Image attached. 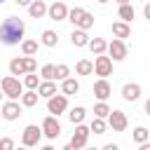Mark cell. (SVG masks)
Instances as JSON below:
<instances>
[{"mask_svg":"<svg viewBox=\"0 0 150 150\" xmlns=\"http://www.w3.org/2000/svg\"><path fill=\"white\" fill-rule=\"evenodd\" d=\"M23 35H26V23L19 16H7L0 23V42L2 45H7V47L19 45V42H23Z\"/></svg>","mask_w":150,"mask_h":150,"instance_id":"6da1fadb","label":"cell"},{"mask_svg":"<svg viewBox=\"0 0 150 150\" xmlns=\"http://www.w3.org/2000/svg\"><path fill=\"white\" fill-rule=\"evenodd\" d=\"M0 89H2V94L9 98V101H19L21 96H23V82L19 80V77H14V75H5L2 80H0Z\"/></svg>","mask_w":150,"mask_h":150,"instance_id":"7a4b0ae2","label":"cell"},{"mask_svg":"<svg viewBox=\"0 0 150 150\" xmlns=\"http://www.w3.org/2000/svg\"><path fill=\"white\" fill-rule=\"evenodd\" d=\"M38 70V61L33 56H14L9 61V75H28V73H35Z\"/></svg>","mask_w":150,"mask_h":150,"instance_id":"3957f363","label":"cell"},{"mask_svg":"<svg viewBox=\"0 0 150 150\" xmlns=\"http://www.w3.org/2000/svg\"><path fill=\"white\" fill-rule=\"evenodd\" d=\"M40 138H42V127H38V124L23 127V134H21V145L23 148H35L40 143Z\"/></svg>","mask_w":150,"mask_h":150,"instance_id":"277c9868","label":"cell"},{"mask_svg":"<svg viewBox=\"0 0 150 150\" xmlns=\"http://www.w3.org/2000/svg\"><path fill=\"white\" fill-rule=\"evenodd\" d=\"M66 110H68V96H66V94H56V96L47 98V112H49V115L59 117V115L66 112Z\"/></svg>","mask_w":150,"mask_h":150,"instance_id":"5b68a950","label":"cell"},{"mask_svg":"<svg viewBox=\"0 0 150 150\" xmlns=\"http://www.w3.org/2000/svg\"><path fill=\"white\" fill-rule=\"evenodd\" d=\"M94 73H96L101 80H105L108 75H112V59L105 56V54L96 56V59H94Z\"/></svg>","mask_w":150,"mask_h":150,"instance_id":"8992f818","label":"cell"},{"mask_svg":"<svg viewBox=\"0 0 150 150\" xmlns=\"http://www.w3.org/2000/svg\"><path fill=\"white\" fill-rule=\"evenodd\" d=\"M108 54H110V59H112V61H124V59H127V54H129L127 42L115 38L112 42H108Z\"/></svg>","mask_w":150,"mask_h":150,"instance_id":"52a82bcc","label":"cell"},{"mask_svg":"<svg viewBox=\"0 0 150 150\" xmlns=\"http://www.w3.org/2000/svg\"><path fill=\"white\" fill-rule=\"evenodd\" d=\"M40 127H42V134H45L47 138H59V136H61V124H59V120H56L54 115H47Z\"/></svg>","mask_w":150,"mask_h":150,"instance_id":"ba28073f","label":"cell"},{"mask_svg":"<svg viewBox=\"0 0 150 150\" xmlns=\"http://www.w3.org/2000/svg\"><path fill=\"white\" fill-rule=\"evenodd\" d=\"M89 134H91V129H89V127H84V124H75V131H73V138H70V143H73L77 150H84Z\"/></svg>","mask_w":150,"mask_h":150,"instance_id":"9c48e42d","label":"cell"},{"mask_svg":"<svg viewBox=\"0 0 150 150\" xmlns=\"http://www.w3.org/2000/svg\"><path fill=\"white\" fill-rule=\"evenodd\" d=\"M68 7H66V2H52L49 5V9H47V16L52 19V21H68Z\"/></svg>","mask_w":150,"mask_h":150,"instance_id":"30bf717a","label":"cell"},{"mask_svg":"<svg viewBox=\"0 0 150 150\" xmlns=\"http://www.w3.org/2000/svg\"><path fill=\"white\" fill-rule=\"evenodd\" d=\"M108 127H110L112 131H124V129L129 127V120H127V115H124L122 110H112V112L108 115Z\"/></svg>","mask_w":150,"mask_h":150,"instance_id":"8fae6325","label":"cell"},{"mask_svg":"<svg viewBox=\"0 0 150 150\" xmlns=\"http://www.w3.org/2000/svg\"><path fill=\"white\" fill-rule=\"evenodd\" d=\"M2 117L7 122H14L21 117V103L19 101H5L2 103Z\"/></svg>","mask_w":150,"mask_h":150,"instance_id":"7c38bea8","label":"cell"},{"mask_svg":"<svg viewBox=\"0 0 150 150\" xmlns=\"http://www.w3.org/2000/svg\"><path fill=\"white\" fill-rule=\"evenodd\" d=\"M110 94H112V87H110L108 80H96V82H94V96H96L98 101H108Z\"/></svg>","mask_w":150,"mask_h":150,"instance_id":"4fadbf2b","label":"cell"},{"mask_svg":"<svg viewBox=\"0 0 150 150\" xmlns=\"http://www.w3.org/2000/svg\"><path fill=\"white\" fill-rule=\"evenodd\" d=\"M47 9H49V5L45 0H33L28 7V14H30V19H42V16H47Z\"/></svg>","mask_w":150,"mask_h":150,"instance_id":"5bb4252c","label":"cell"},{"mask_svg":"<svg viewBox=\"0 0 150 150\" xmlns=\"http://www.w3.org/2000/svg\"><path fill=\"white\" fill-rule=\"evenodd\" d=\"M122 98H124V101H138V98H141V84L127 82V84L122 87Z\"/></svg>","mask_w":150,"mask_h":150,"instance_id":"9a60e30c","label":"cell"},{"mask_svg":"<svg viewBox=\"0 0 150 150\" xmlns=\"http://www.w3.org/2000/svg\"><path fill=\"white\" fill-rule=\"evenodd\" d=\"M89 35H87V30H80V28H73V33H70V42H73V47H87L89 45Z\"/></svg>","mask_w":150,"mask_h":150,"instance_id":"2e32d148","label":"cell"},{"mask_svg":"<svg viewBox=\"0 0 150 150\" xmlns=\"http://www.w3.org/2000/svg\"><path fill=\"white\" fill-rule=\"evenodd\" d=\"M112 35H115L117 40H124V38L131 35V26L124 23V21H115V23H112Z\"/></svg>","mask_w":150,"mask_h":150,"instance_id":"e0dca14e","label":"cell"},{"mask_svg":"<svg viewBox=\"0 0 150 150\" xmlns=\"http://www.w3.org/2000/svg\"><path fill=\"white\" fill-rule=\"evenodd\" d=\"M89 49H91V54L94 56H101V54H105L108 52V42L103 40V38H94V40H89V45H87Z\"/></svg>","mask_w":150,"mask_h":150,"instance_id":"ac0fdd59","label":"cell"},{"mask_svg":"<svg viewBox=\"0 0 150 150\" xmlns=\"http://www.w3.org/2000/svg\"><path fill=\"white\" fill-rule=\"evenodd\" d=\"M61 91H63L66 96H75V94L80 91V82H77L75 77H68V80L61 82Z\"/></svg>","mask_w":150,"mask_h":150,"instance_id":"d6986e66","label":"cell"},{"mask_svg":"<svg viewBox=\"0 0 150 150\" xmlns=\"http://www.w3.org/2000/svg\"><path fill=\"white\" fill-rule=\"evenodd\" d=\"M38 94H40L42 98H52V96H56V82H47V80H42L40 87H38Z\"/></svg>","mask_w":150,"mask_h":150,"instance_id":"ffe728a7","label":"cell"},{"mask_svg":"<svg viewBox=\"0 0 150 150\" xmlns=\"http://www.w3.org/2000/svg\"><path fill=\"white\" fill-rule=\"evenodd\" d=\"M40 42H42L45 47H56V45H59V35H56V30H52V28L42 30V35H40Z\"/></svg>","mask_w":150,"mask_h":150,"instance_id":"44dd1931","label":"cell"},{"mask_svg":"<svg viewBox=\"0 0 150 150\" xmlns=\"http://www.w3.org/2000/svg\"><path fill=\"white\" fill-rule=\"evenodd\" d=\"M75 73H77V75H91V73H94V61L80 59V61L75 63Z\"/></svg>","mask_w":150,"mask_h":150,"instance_id":"7402d4cb","label":"cell"},{"mask_svg":"<svg viewBox=\"0 0 150 150\" xmlns=\"http://www.w3.org/2000/svg\"><path fill=\"white\" fill-rule=\"evenodd\" d=\"M38 98H40V94H38V91L26 89V91H23V96H21V105H23V108H33V105H38Z\"/></svg>","mask_w":150,"mask_h":150,"instance_id":"603a6c76","label":"cell"},{"mask_svg":"<svg viewBox=\"0 0 150 150\" xmlns=\"http://www.w3.org/2000/svg\"><path fill=\"white\" fill-rule=\"evenodd\" d=\"M68 117H70V122H73V124H82V122H84V117H87V110H84L82 105H75V108H70Z\"/></svg>","mask_w":150,"mask_h":150,"instance_id":"cb8c5ba5","label":"cell"},{"mask_svg":"<svg viewBox=\"0 0 150 150\" xmlns=\"http://www.w3.org/2000/svg\"><path fill=\"white\" fill-rule=\"evenodd\" d=\"M112 112V108L105 103V101H98L94 105V117H101V120H108V115Z\"/></svg>","mask_w":150,"mask_h":150,"instance_id":"d4e9b609","label":"cell"},{"mask_svg":"<svg viewBox=\"0 0 150 150\" xmlns=\"http://www.w3.org/2000/svg\"><path fill=\"white\" fill-rule=\"evenodd\" d=\"M117 14H120V21H124V23H131V19L136 16V12H134L131 5H122V7L117 9Z\"/></svg>","mask_w":150,"mask_h":150,"instance_id":"484cf974","label":"cell"},{"mask_svg":"<svg viewBox=\"0 0 150 150\" xmlns=\"http://www.w3.org/2000/svg\"><path fill=\"white\" fill-rule=\"evenodd\" d=\"M21 54L23 56H35L38 54V40H23L21 42Z\"/></svg>","mask_w":150,"mask_h":150,"instance_id":"4316f807","label":"cell"},{"mask_svg":"<svg viewBox=\"0 0 150 150\" xmlns=\"http://www.w3.org/2000/svg\"><path fill=\"white\" fill-rule=\"evenodd\" d=\"M40 75H42V80L54 82V80H56V66H54V63H45V66L40 68Z\"/></svg>","mask_w":150,"mask_h":150,"instance_id":"83f0119b","label":"cell"},{"mask_svg":"<svg viewBox=\"0 0 150 150\" xmlns=\"http://www.w3.org/2000/svg\"><path fill=\"white\" fill-rule=\"evenodd\" d=\"M131 138L141 145V143H145V141L150 138V131H148L145 127H136V129H134V134H131Z\"/></svg>","mask_w":150,"mask_h":150,"instance_id":"f1b7e54d","label":"cell"},{"mask_svg":"<svg viewBox=\"0 0 150 150\" xmlns=\"http://www.w3.org/2000/svg\"><path fill=\"white\" fill-rule=\"evenodd\" d=\"M23 87H26V89H30V91H38V87H40L38 75H35V73H28V75L23 77Z\"/></svg>","mask_w":150,"mask_h":150,"instance_id":"f546056e","label":"cell"},{"mask_svg":"<svg viewBox=\"0 0 150 150\" xmlns=\"http://www.w3.org/2000/svg\"><path fill=\"white\" fill-rule=\"evenodd\" d=\"M89 129H91L94 134H105L108 122H105V120H101V117H94V120H91V124H89Z\"/></svg>","mask_w":150,"mask_h":150,"instance_id":"4dcf8cb0","label":"cell"},{"mask_svg":"<svg viewBox=\"0 0 150 150\" xmlns=\"http://www.w3.org/2000/svg\"><path fill=\"white\" fill-rule=\"evenodd\" d=\"M94 26V14H89V12H84V16L77 21V26L75 28H80V30H89Z\"/></svg>","mask_w":150,"mask_h":150,"instance_id":"1f68e13d","label":"cell"},{"mask_svg":"<svg viewBox=\"0 0 150 150\" xmlns=\"http://www.w3.org/2000/svg\"><path fill=\"white\" fill-rule=\"evenodd\" d=\"M82 16H84V9H82V7H73V9L68 12V21H70L73 26H77V21H80Z\"/></svg>","mask_w":150,"mask_h":150,"instance_id":"d6a6232c","label":"cell"},{"mask_svg":"<svg viewBox=\"0 0 150 150\" xmlns=\"http://www.w3.org/2000/svg\"><path fill=\"white\" fill-rule=\"evenodd\" d=\"M68 77H70V68H68L66 63H59V66H56V80L63 82V80H68Z\"/></svg>","mask_w":150,"mask_h":150,"instance_id":"836d02e7","label":"cell"},{"mask_svg":"<svg viewBox=\"0 0 150 150\" xmlns=\"http://www.w3.org/2000/svg\"><path fill=\"white\" fill-rule=\"evenodd\" d=\"M0 150H16V145L9 136H5V138H0Z\"/></svg>","mask_w":150,"mask_h":150,"instance_id":"e575fe53","label":"cell"},{"mask_svg":"<svg viewBox=\"0 0 150 150\" xmlns=\"http://www.w3.org/2000/svg\"><path fill=\"white\" fill-rule=\"evenodd\" d=\"M101 150H120V145H117V143H105Z\"/></svg>","mask_w":150,"mask_h":150,"instance_id":"d590c367","label":"cell"},{"mask_svg":"<svg viewBox=\"0 0 150 150\" xmlns=\"http://www.w3.org/2000/svg\"><path fill=\"white\" fill-rule=\"evenodd\" d=\"M143 16L150 21V2H145V7H143Z\"/></svg>","mask_w":150,"mask_h":150,"instance_id":"8d00e7d4","label":"cell"},{"mask_svg":"<svg viewBox=\"0 0 150 150\" xmlns=\"http://www.w3.org/2000/svg\"><path fill=\"white\" fill-rule=\"evenodd\" d=\"M14 2H16L19 7H30V2H33V0H14Z\"/></svg>","mask_w":150,"mask_h":150,"instance_id":"74e56055","label":"cell"},{"mask_svg":"<svg viewBox=\"0 0 150 150\" xmlns=\"http://www.w3.org/2000/svg\"><path fill=\"white\" fill-rule=\"evenodd\" d=\"M61 150H77V148H75V145H73V143H66V145H63V148H61Z\"/></svg>","mask_w":150,"mask_h":150,"instance_id":"f35d334b","label":"cell"},{"mask_svg":"<svg viewBox=\"0 0 150 150\" xmlns=\"http://www.w3.org/2000/svg\"><path fill=\"white\" fill-rule=\"evenodd\" d=\"M115 2H117L120 7H122V5H131V0H115Z\"/></svg>","mask_w":150,"mask_h":150,"instance_id":"ab89813d","label":"cell"},{"mask_svg":"<svg viewBox=\"0 0 150 150\" xmlns=\"http://www.w3.org/2000/svg\"><path fill=\"white\" fill-rule=\"evenodd\" d=\"M143 108H145V115H150V98L145 101V105H143Z\"/></svg>","mask_w":150,"mask_h":150,"instance_id":"60d3db41","label":"cell"},{"mask_svg":"<svg viewBox=\"0 0 150 150\" xmlns=\"http://www.w3.org/2000/svg\"><path fill=\"white\" fill-rule=\"evenodd\" d=\"M138 150H150V143H148V141H145V143H141V148H138Z\"/></svg>","mask_w":150,"mask_h":150,"instance_id":"b9f144b4","label":"cell"},{"mask_svg":"<svg viewBox=\"0 0 150 150\" xmlns=\"http://www.w3.org/2000/svg\"><path fill=\"white\" fill-rule=\"evenodd\" d=\"M42 150H56V148H54V145H45Z\"/></svg>","mask_w":150,"mask_h":150,"instance_id":"7bdbcfd3","label":"cell"},{"mask_svg":"<svg viewBox=\"0 0 150 150\" xmlns=\"http://www.w3.org/2000/svg\"><path fill=\"white\" fill-rule=\"evenodd\" d=\"M98 2H101V5H105V2H110V0H98Z\"/></svg>","mask_w":150,"mask_h":150,"instance_id":"ee69618b","label":"cell"},{"mask_svg":"<svg viewBox=\"0 0 150 150\" xmlns=\"http://www.w3.org/2000/svg\"><path fill=\"white\" fill-rule=\"evenodd\" d=\"M84 150H101V148H84Z\"/></svg>","mask_w":150,"mask_h":150,"instance_id":"f6af8a7d","label":"cell"},{"mask_svg":"<svg viewBox=\"0 0 150 150\" xmlns=\"http://www.w3.org/2000/svg\"><path fill=\"white\" fill-rule=\"evenodd\" d=\"M2 96H5V94H2V89H0V101H2Z\"/></svg>","mask_w":150,"mask_h":150,"instance_id":"bcb514c9","label":"cell"},{"mask_svg":"<svg viewBox=\"0 0 150 150\" xmlns=\"http://www.w3.org/2000/svg\"><path fill=\"white\" fill-rule=\"evenodd\" d=\"M16 150H28V148H23V145H21V148H16Z\"/></svg>","mask_w":150,"mask_h":150,"instance_id":"7dc6e473","label":"cell"},{"mask_svg":"<svg viewBox=\"0 0 150 150\" xmlns=\"http://www.w3.org/2000/svg\"><path fill=\"white\" fill-rule=\"evenodd\" d=\"M2 2H5V0H0V5H2Z\"/></svg>","mask_w":150,"mask_h":150,"instance_id":"c3c4849f","label":"cell"}]
</instances>
